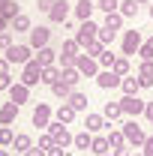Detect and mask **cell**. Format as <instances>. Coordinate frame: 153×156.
Here are the masks:
<instances>
[{
	"instance_id": "obj_17",
	"label": "cell",
	"mask_w": 153,
	"mask_h": 156,
	"mask_svg": "<svg viewBox=\"0 0 153 156\" xmlns=\"http://www.w3.org/2000/svg\"><path fill=\"white\" fill-rule=\"evenodd\" d=\"M18 117V105L15 102H3L0 105V126H12Z\"/></svg>"
},
{
	"instance_id": "obj_25",
	"label": "cell",
	"mask_w": 153,
	"mask_h": 156,
	"mask_svg": "<svg viewBox=\"0 0 153 156\" xmlns=\"http://www.w3.org/2000/svg\"><path fill=\"white\" fill-rule=\"evenodd\" d=\"M102 117H105L108 123H114L117 117H123V108H120V102H105V108H102Z\"/></svg>"
},
{
	"instance_id": "obj_26",
	"label": "cell",
	"mask_w": 153,
	"mask_h": 156,
	"mask_svg": "<svg viewBox=\"0 0 153 156\" xmlns=\"http://www.w3.org/2000/svg\"><path fill=\"white\" fill-rule=\"evenodd\" d=\"M108 144H111V150H120V147H126V135H123V129H108Z\"/></svg>"
},
{
	"instance_id": "obj_10",
	"label": "cell",
	"mask_w": 153,
	"mask_h": 156,
	"mask_svg": "<svg viewBox=\"0 0 153 156\" xmlns=\"http://www.w3.org/2000/svg\"><path fill=\"white\" fill-rule=\"evenodd\" d=\"M120 108H123V114H126V117H138V114L147 111V102L138 99V96H123V99H120Z\"/></svg>"
},
{
	"instance_id": "obj_9",
	"label": "cell",
	"mask_w": 153,
	"mask_h": 156,
	"mask_svg": "<svg viewBox=\"0 0 153 156\" xmlns=\"http://www.w3.org/2000/svg\"><path fill=\"white\" fill-rule=\"evenodd\" d=\"M69 12H72V3L69 0H54V6L48 12V21L51 24H63V21H69Z\"/></svg>"
},
{
	"instance_id": "obj_32",
	"label": "cell",
	"mask_w": 153,
	"mask_h": 156,
	"mask_svg": "<svg viewBox=\"0 0 153 156\" xmlns=\"http://www.w3.org/2000/svg\"><path fill=\"white\" fill-rule=\"evenodd\" d=\"M81 78H84V75H81V72H78L75 66H72V69H63V78H60V81H66V84H69V87L75 90V87H78V81H81Z\"/></svg>"
},
{
	"instance_id": "obj_50",
	"label": "cell",
	"mask_w": 153,
	"mask_h": 156,
	"mask_svg": "<svg viewBox=\"0 0 153 156\" xmlns=\"http://www.w3.org/2000/svg\"><path fill=\"white\" fill-rule=\"evenodd\" d=\"M9 69H12V63H9V60H6V57H0V75H6Z\"/></svg>"
},
{
	"instance_id": "obj_44",
	"label": "cell",
	"mask_w": 153,
	"mask_h": 156,
	"mask_svg": "<svg viewBox=\"0 0 153 156\" xmlns=\"http://www.w3.org/2000/svg\"><path fill=\"white\" fill-rule=\"evenodd\" d=\"M39 147H42V150H45V153H48V150H51V147H54V138L48 135V132H45V135H39Z\"/></svg>"
},
{
	"instance_id": "obj_27",
	"label": "cell",
	"mask_w": 153,
	"mask_h": 156,
	"mask_svg": "<svg viewBox=\"0 0 153 156\" xmlns=\"http://www.w3.org/2000/svg\"><path fill=\"white\" fill-rule=\"evenodd\" d=\"M90 150H93L96 156H105L108 150H111V144H108V138H105V135H93V144H90Z\"/></svg>"
},
{
	"instance_id": "obj_51",
	"label": "cell",
	"mask_w": 153,
	"mask_h": 156,
	"mask_svg": "<svg viewBox=\"0 0 153 156\" xmlns=\"http://www.w3.org/2000/svg\"><path fill=\"white\" fill-rule=\"evenodd\" d=\"M111 153L114 156H132V150H129V147H120V150H111Z\"/></svg>"
},
{
	"instance_id": "obj_21",
	"label": "cell",
	"mask_w": 153,
	"mask_h": 156,
	"mask_svg": "<svg viewBox=\"0 0 153 156\" xmlns=\"http://www.w3.org/2000/svg\"><path fill=\"white\" fill-rule=\"evenodd\" d=\"M75 117H78V111L72 108V105H69V102H63V105H60L57 111H54V120H60V123H66V126H69V123H72Z\"/></svg>"
},
{
	"instance_id": "obj_29",
	"label": "cell",
	"mask_w": 153,
	"mask_h": 156,
	"mask_svg": "<svg viewBox=\"0 0 153 156\" xmlns=\"http://www.w3.org/2000/svg\"><path fill=\"white\" fill-rule=\"evenodd\" d=\"M72 144H75L78 150H90V144H93V132H87V129L78 132V135L72 138Z\"/></svg>"
},
{
	"instance_id": "obj_49",
	"label": "cell",
	"mask_w": 153,
	"mask_h": 156,
	"mask_svg": "<svg viewBox=\"0 0 153 156\" xmlns=\"http://www.w3.org/2000/svg\"><path fill=\"white\" fill-rule=\"evenodd\" d=\"M24 156H45V150H42L39 144H33V147H30V150H27V153H24Z\"/></svg>"
},
{
	"instance_id": "obj_47",
	"label": "cell",
	"mask_w": 153,
	"mask_h": 156,
	"mask_svg": "<svg viewBox=\"0 0 153 156\" xmlns=\"http://www.w3.org/2000/svg\"><path fill=\"white\" fill-rule=\"evenodd\" d=\"M12 84H15V81H12V75H9V72H6V75H0V90H9Z\"/></svg>"
},
{
	"instance_id": "obj_22",
	"label": "cell",
	"mask_w": 153,
	"mask_h": 156,
	"mask_svg": "<svg viewBox=\"0 0 153 156\" xmlns=\"http://www.w3.org/2000/svg\"><path fill=\"white\" fill-rule=\"evenodd\" d=\"M120 90H123V96H138V90H141L138 75H126L123 81H120Z\"/></svg>"
},
{
	"instance_id": "obj_33",
	"label": "cell",
	"mask_w": 153,
	"mask_h": 156,
	"mask_svg": "<svg viewBox=\"0 0 153 156\" xmlns=\"http://www.w3.org/2000/svg\"><path fill=\"white\" fill-rule=\"evenodd\" d=\"M111 72H117L120 78H126V75H129V57H123V54H120V57L114 60V66H111Z\"/></svg>"
},
{
	"instance_id": "obj_6",
	"label": "cell",
	"mask_w": 153,
	"mask_h": 156,
	"mask_svg": "<svg viewBox=\"0 0 153 156\" xmlns=\"http://www.w3.org/2000/svg\"><path fill=\"white\" fill-rule=\"evenodd\" d=\"M144 45V39H141V30H126L123 33V57H132V54H138V48Z\"/></svg>"
},
{
	"instance_id": "obj_31",
	"label": "cell",
	"mask_w": 153,
	"mask_h": 156,
	"mask_svg": "<svg viewBox=\"0 0 153 156\" xmlns=\"http://www.w3.org/2000/svg\"><path fill=\"white\" fill-rule=\"evenodd\" d=\"M123 18H135L138 15V3L135 0H120V9H117Z\"/></svg>"
},
{
	"instance_id": "obj_13",
	"label": "cell",
	"mask_w": 153,
	"mask_h": 156,
	"mask_svg": "<svg viewBox=\"0 0 153 156\" xmlns=\"http://www.w3.org/2000/svg\"><path fill=\"white\" fill-rule=\"evenodd\" d=\"M120 81L123 78L117 75V72H111V69H99V75H96V84L102 90H114V87H120Z\"/></svg>"
},
{
	"instance_id": "obj_20",
	"label": "cell",
	"mask_w": 153,
	"mask_h": 156,
	"mask_svg": "<svg viewBox=\"0 0 153 156\" xmlns=\"http://www.w3.org/2000/svg\"><path fill=\"white\" fill-rule=\"evenodd\" d=\"M60 78H63V69H60L57 63H54V66H45V69H42V84H48V87H54Z\"/></svg>"
},
{
	"instance_id": "obj_34",
	"label": "cell",
	"mask_w": 153,
	"mask_h": 156,
	"mask_svg": "<svg viewBox=\"0 0 153 156\" xmlns=\"http://www.w3.org/2000/svg\"><path fill=\"white\" fill-rule=\"evenodd\" d=\"M51 93H54L57 99H63V102H66V99H69V93H72V87H69L66 81H57V84L51 87Z\"/></svg>"
},
{
	"instance_id": "obj_23",
	"label": "cell",
	"mask_w": 153,
	"mask_h": 156,
	"mask_svg": "<svg viewBox=\"0 0 153 156\" xmlns=\"http://www.w3.org/2000/svg\"><path fill=\"white\" fill-rule=\"evenodd\" d=\"M66 102H69V105L75 108L78 114H81V111H87V102H90V99H87V93H81V90H72V93H69V99H66Z\"/></svg>"
},
{
	"instance_id": "obj_16",
	"label": "cell",
	"mask_w": 153,
	"mask_h": 156,
	"mask_svg": "<svg viewBox=\"0 0 153 156\" xmlns=\"http://www.w3.org/2000/svg\"><path fill=\"white\" fill-rule=\"evenodd\" d=\"M138 84L141 87H153V60H141L138 63Z\"/></svg>"
},
{
	"instance_id": "obj_45",
	"label": "cell",
	"mask_w": 153,
	"mask_h": 156,
	"mask_svg": "<svg viewBox=\"0 0 153 156\" xmlns=\"http://www.w3.org/2000/svg\"><path fill=\"white\" fill-rule=\"evenodd\" d=\"M141 153H144V156H153V135H147V141L141 144Z\"/></svg>"
},
{
	"instance_id": "obj_43",
	"label": "cell",
	"mask_w": 153,
	"mask_h": 156,
	"mask_svg": "<svg viewBox=\"0 0 153 156\" xmlns=\"http://www.w3.org/2000/svg\"><path fill=\"white\" fill-rule=\"evenodd\" d=\"M138 54H141V60H153V39H147V42L138 48Z\"/></svg>"
},
{
	"instance_id": "obj_57",
	"label": "cell",
	"mask_w": 153,
	"mask_h": 156,
	"mask_svg": "<svg viewBox=\"0 0 153 156\" xmlns=\"http://www.w3.org/2000/svg\"><path fill=\"white\" fill-rule=\"evenodd\" d=\"M132 156H144V153H132Z\"/></svg>"
},
{
	"instance_id": "obj_35",
	"label": "cell",
	"mask_w": 153,
	"mask_h": 156,
	"mask_svg": "<svg viewBox=\"0 0 153 156\" xmlns=\"http://www.w3.org/2000/svg\"><path fill=\"white\" fill-rule=\"evenodd\" d=\"M75 60H78V54H63V51H57V66L60 69H72Z\"/></svg>"
},
{
	"instance_id": "obj_40",
	"label": "cell",
	"mask_w": 153,
	"mask_h": 156,
	"mask_svg": "<svg viewBox=\"0 0 153 156\" xmlns=\"http://www.w3.org/2000/svg\"><path fill=\"white\" fill-rule=\"evenodd\" d=\"M96 9H102L105 15H108V12H117V9H120V0H99Z\"/></svg>"
},
{
	"instance_id": "obj_8",
	"label": "cell",
	"mask_w": 153,
	"mask_h": 156,
	"mask_svg": "<svg viewBox=\"0 0 153 156\" xmlns=\"http://www.w3.org/2000/svg\"><path fill=\"white\" fill-rule=\"evenodd\" d=\"M75 69H78V72H81L84 78H96L102 66H99V60H96V57H87V54H78V60H75Z\"/></svg>"
},
{
	"instance_id": "obj_42",
	"label": "cell",
	"mask_w": 153,
	"mask_h": 156,
	"mask_svg": "<svg viewBox=\"0 0 153 156\" xmlns=\"http://www.w3.org/2000/svg\"><path fill=\"white\" fill-rule=\"evenodd\" d=\"M15 42H12V30H3L0 33V51H9Z\"/></svg>"
},
{
	"instance_id": "obj_54",
	"label": "cell",
	"mask_w": 153,
	"mask_h": 156,
	"mask_svg": "<svg viewBox=\"0 0 153 156\" xmlns=\"http://www.w3.org/2000/svg\"><path fill=\"white\" fill-rule=\"evenodd\" d=\"M0 156H12V150H3V147H0Z\"/></svg>"
},
{
	"instance_id": "obj_7",
	"label": "cell",
	"mask_w": 153,
	"mask_h": 156,
	"mask_svg": "<svg viewBox=\"0 0 153 156\" xmlns=\"http://www.w3.org/2000/svg\"><path fill=\"white\" fill-rule=\"evenodd\" d=\"M54 120V111H51V105L48 102H36L33 105V126L39 129H48V123Z\"/></svg>"
},
{
	"instance_id": "obj_5",
	"label": "cell",
	"mask_w": 153,
	"mask_h": 156,
	"mask_svg": "<svg viewBox=\"0 0 153 156\" xmlns=\"http://www.w3.org/2000/svg\"><path fill=\"white\" fill-rule=\"evenodd\" d=\"M48 135L54 138V144H60V147H69L72 138H75V135H69L66 123H60V120H51V123H48Z\"/></svg>"
},
{
	"instance_id": "obj_15",
	"label": "cell",
	"mask_w": 153,
	"mask_h": 156,
	"mask_svg": "<svg viewBox=\"0 0 153 156\" xmlns=\"http://www.w3.org/2000/svg\"><path fill=\"white\" fill-rule=\"evenodd\" d=\"M84 126H87V132H93V135H96V132H102V129H105V126H111V123H108L102 114L87 111V117H84Z\"/></svg>"
},
{
	"instance_id": "obj_4",
	"label": "cell",
	"mask_w": 153,
	"mask_h": 156,
	"mask_svg": "<svg viewBox=\"0 0 153 156\" xmlns=\"http://www.w3.org/2000/svg\"><path fill=\"white\" fill-rule=\"evenodd\" d=\"M6 60H9L12 66H24V63L33 60V48H30V45H12V48L6 51Z\"/></svg>"
},
{
	"instance_id": "obj_3",
	"label": "cell",
	"mask_w": 153,
	"mask_h": 156,
	"mask_svg": "<svg viewBox=\"0 0 153 156\" xmlns=\"http://www.w3.org/2000/svg\"><path fill=\"white\" fill-rule=\"evenodd\" d=\"M21 84H27V87L42 84V66H39L36 60H30V63L21 66Z\"/></svg>"
},
{
	"instance_id": "obj_46",
	"label": "cell",
	"mask_w": 153,
	"mask_h": 156,
	"mask_svg": "<svg viewBox=\"0 0 153 156\" xmlns=\"http://www.w3.org/2000/svg\"><path fill=\"white\" fill-rule=\"evenodd\" d=\"M36 6H39V12H51V6H54V0H36Z\"/></svg>"
},
{
	"instance_id": "obj_53",
	"label": "cell",
	"mask_w": 153,
	"mask_h": 156,
	"mask_svg": "<svg viewBox=\"0 0 153 156\" xmlns=\"http://www.w3.org/2000/svg\"><path fill=\"white\" fill-rule=\"evenodd\" d=\"M3 30H9V18H6V15H0V33H3Z\"/></svg>"
},
{
	"instance_id": "obj_28",
	"label": "cell",
	"mask_w": 153,
	"mask_h": 156,
	"mask_svg": "<svg viewBox=\"0 0 153 156\" xmlns=\"http://www.w3.org/2000/svg\"><path fill=\"white\" fill-rule=\"evenodd\" d=\"M123 21H126V18H123L120 12H108V15H105V21H102V27H108V30H114V33H117V30L123 27Z\"/></svg>"
},
{
	"instance_id": "obj_55",
	"label": "cell",
	"mask_w": 153,
	"mask_h": 156,
	"mask_svg": "<svg viewBox=\"0 0 153 156\" xmlns=\"http://www.w3.org/2000/svg\"><path fill=\"white\" fill-rule=\"evenodd\" d=\"M135 3H138V6H141V3H150V0H135Z\"/></svg>"
},
{
	"instance_id": "obj_38",
	"label": "cell",
	"mask_w": 153,
	"mask_h": 156,
	"mask_svg": "<svg viewBox=\"0 0 153 156\" xmlns=\"http://www.w3.org/2000/svg\"><path fill=\"white\" fill-rule=\"evenodd\" d=\"M102 51H105V45H102L99 39H93V42L84 48V54H87V57H96V60H99V54H102Z\"/></svg>"
},
{
	"instance_id": "obj_37",
	"label": "cell",
	"mask_w": 153,
	"mask_h": 156,
	"mask_svg": "<svg viewBox=\"0 0 153 156\" xmlns=\"http://www.w3.org/2000/svg\"><path fill=\"white\" fill-rule=\"evenodd\" d=\"M114 30H108V27H99V42H102V45H105V48H111V45H114Z\"/></svg>"
},
{
	"instance_id": "obj_30",
	"label": "cell",
	"mask_w": 153,
	"mask_h": 156,
	"mask_svg": "<svg viewBox=\"0 0 153 156\" xmlns=\"http://www.w3.org/2000/svg\"><path fill=\"white\" fill-rule=\"evenodd\" d=\"M0 15H6L9 21L15 18V15H21V12H18V3H15V0H0Z\"/></svg>"
},
{
	"instance_id": "obj_14",
	"label": "cell",
	"mask_w": 153,
	"mask_h": 156,
	"mask_svg": "<svg viewBox=\"0 0 153 156\" xmlns=\"http://www.w3.org/2000/svg\"><path fill=\"white\" fill-rule=\"evenodd\" d=\"M33 60H36L42 69H45V66H54V63H57V51H54L51 45H45V48H39L36 54H33Z\"/></svg>"
},
{
	"instance_id": "obj_18",
	"label": "cell",
	"mask_w": 153,
	"mask_h": 156,
	"mask_svg": "<svg viewBox=\"0 0 153 156\" xmlns=\"http://www.w3.org/2000/svg\"><path fill=\"white\" fill-rule=\"evenodd\" d=\"M93 9H96V6L90 3V0H78L75 6H72V12H75L78 21H90V18H93Z\"/></svg>"
},
{
	"instance_id": "obj_11",
	"label": "cell",
	"mask_w": 153,
	"mask_h": 156,
	"mask_svg": "<svg viewBox=\"0 0 153 156\" xmlns=\"http://www.w3.org/2000/svg\"><path fill=\"white\" fill-rule=\"evenodd\" d=\"M27 36H30V42H27V45H30V48H33V51H39V48H45V45H48V42H51V30H48V27H42V24H39V27H33V30H30V33H27Z\"/></svg>"
},
{
	"instance_id": "obj_41",
	"label": "cell",
	"mask_w": 153,
	"mask_h": 156,
	"mask_svg": "<svg viewBox=\"0 0 153 156\" xmlns=\"http://www.w3.org/2000/svg\"><path fill=\"white\" fill-rule=\"evenodd\" d=\"M60 51H63V54H78V51H81V45H78L75 36H72V39H63V48H60Z\"/></svg>"
},
{
	"instance_id": "obj_39",
	"label": "cell",
	"mask_w": 153,
	"mask_h": 156,
	"mask_svg": "<svg viewBox=\"0 0 153 156\" xmlns=\"http://www.w3.org/2000/svg\"><path fill=\"white\" fill-rule=\"evenodd\" d=\"M114 60H117V54H111V48H105V51L99 54V66H102V69H111Z\"/></svg>"
},
{
	"instance_id": "obj_36",
	"label": "cell",
	"mask_w": 153,
	"mask_h": 156,
	"mask_svg": "<svg viewBox=\"0 0 153 156\" xmlns=\"http://www.w3.org/2000/svg\"><path fill=\"white\" fill-rule=\"evenodd\" d=\"M12 141H15L12 126H0V147H12Z\"/></svg>"
},
{
	"instance_id": "obj_56",
	"label": "cell",
	"mask_w": 153,
	"mask_h": 156,
	"mask_svg": "<svg viewBox=\"0 0 153 156\" xmlns=\"http://www.w3.org/2000/svg\"><path fill=\"white\" fill-rule=\"evenodd\" d=\"M150 18H153V6H150Z\"/></svg>"
},
{
	"instance_id": "obj_52",
	"label": "cell",
	"mask_w": 153,
	"mask_h": 156,
	"mask_svg": "<svg viewBox=\"0 0 153 156\" xmlns=\"http://www.w3.org/2000/svg\"><path fill=\"white\" fill-rule=\"evenodd\" d=\"M144 117L150 120V126H153V102H147V111H144Z\"/></svg>"
},
{
	"instance_id": "obj_58",
	"label": "cell",
	"mask_w": 153,
	"mask_h": 156,
	"mask_svg": "<svg viewBox=\"0 0 153 156\" xmlns=\"http://www.w3.org/2000/svg\"><path fill=\"white\" fill-rule=\"evenodd\" d=\"M105 156H111V153H105Z\"/></svg>"
},
{
	"instance_id": "obj_1",
	"label": "cell",
	"mask_w": 153,
	"mask_h": 156,
	"mask_svg": "<svg viewBox=\"0 0 153 156\" xmlns=\"http://www.w3.org/2000/svg\"><path fill=\"white\" fill-rule=\"evenodd\" d=\"M120 129H123V135H126V144H132V147H141V144L147 141V132H144V129L135 123V117H129V120H126Z\"/></svg>"
},
{
	"instance_id": "obj_19",
	"label": "cell",
	"mask_w": 153,
	"mask_h": 156,
	"mask_svg": "<svg viewBox=\"0 0 153 156\" xmlns=\"http://www.w3.org/2000/svg\"><path fill=\"white\" fill-rule=\"evenodd\" d=\"M9 30H15V33H30L33 30V24H30V15H15V18L9 21Z\"/></svg>"
},
{
	"instance_id": "obj_48",
	"label": "cell",
	"mask_w": 153,
	"mask_h": 156,
	"mask_svg": "<svg viewBox=\"0 0 153 156\" xmlns=\"http://www.w3.org/2000/svg\"><path fill=\"white\" fill-rule=\"evenodd\" d=\"M45 156H66V147H60V144H54V147H51V150H48Z\"/></svg>"
},
{
	"instance_id": "obj_24",
	"label": "cell",
	"mask_w": 153,
	"mask_h": 156,
	"mask_svg": "<svg viewBox=\"0 0 153 156\" xmlns=\"http://www.w3.org/2000/svg\"><path fill=\"white\" fill-rule=\"evenodd\" d=\"M30 147H33V138H30V135H24V132H15V141H12V150L24 156L27 150H30Z\"/></svg>"
},
{
	"instance_id": "obj_12",
	"label": "cell",
	"mask_w": 153,
	"mask_h": 156,
	"mask_svg": "<svg viewBox=\"0 0 153 156\" xmlns=\"http://www.w3.org/2000/svg\"><path fill=\"white\" fill-rule=\"evenodd\" d=\"M6 93H9V102H15L18 108L24 105V102H30V87H27V84H21V81H15Z\"/></svg>"
},
{
	"instance_id": "obj_2",
	"label": "cell",
	"mask_w": 153,
	"mask_h": 156,
	"mask_svg": "<svg viewBox=\"0 0 153 156\" xmlns=\"http://www.w3.org/2000/svg\"><path fill=\"white\" fill-rule=\"evenodd\" d=\"M93 39H99V24H96L93 18H90V21H81V27L75 30V42L81 45V48H87Z\"/></svg>"
}]
</instances>
